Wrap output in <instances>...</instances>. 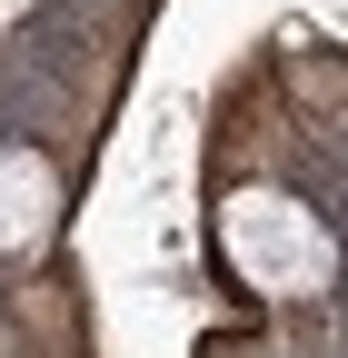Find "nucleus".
<instances>
[{
	"instance_id": "f03ea898",
	"label": "nucleus",
	"mask_w": 348,
	"mask_h": 358,
	"mask_svg": "<svg viewBox=\"0 0 348 358\" xmlns=\"http://www.w3.org/2000/svg\"><path fill=\"white\" fill-rule=\"evenodd\" d=\"M70 219V169L40 140H0V268H40Z\"/></svg>"
},
{
	"instance_id": "f257e3e1",
	"label": "nucleus",
	"mask_w": 348,
	"mask_h": 358,
	"mask_svg": "<svg viewBox=\"0 0 348 358\" xmlns=\"http://www.w3.org/2000/svg\"><path fill=\"white\" fill-rule=\"evenodd\" d=\"M219 259L259 299H319L338 279V239L319 229L289 189H229L219 199Z\"/></svg>"
}]
</instances>
